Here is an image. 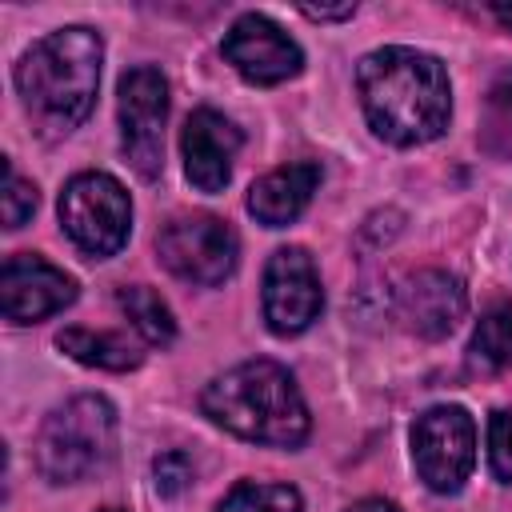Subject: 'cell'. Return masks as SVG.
I'll return each mask as SVG.
<instances>
[{
	"label": "cell",
	"instance_id": "cell-1",
	"mask_svg": "<svg viewBox=\"0 0 512 512\" xmlns=\"http://www.w3.org/2000/svg\"><path fill=\"white\" fill-rule=\"evenodd\" d=\"M364 116L388 144H428L448 128L452 88L436 56L392 44L376 48L356 68Z\"/></svg>",
	"mask_w": 512,
	"mask_h": 512
},
{
	"label": "cell",
	"instance_id": "cell-2",
	"mask_svg": "<svg viewBox=\"0 0 512 512\" xmlns=\"http://www.w3.org/2000/svg\"><path fill=\"white\" fill-rule=\"evenodd\" d=\"M104 44L92 28H60L36 40L16 64V92L44 136H64L96 104Z\"/></svg>",
	"mask_w": 512,
	"mask_h": 512
},
{
	"label": "cell",
	"instance_id": "cell-3",
	"mask_svg": "<svg viewBox=\"0 0 512 512\" xmlns=\"http://www.w3.org/2000/svg\"><path fill=\"white\" fill-rule=\"evenodd\" d=\"M200 408L220 428L256 444L296 448L308 436L304 396L288 368H280L276 360H244L228 368L204 388Z\"/></svg>",
	"mask_w": 512,
	"mask_h": 512
},
{
	"label": "cell",
	"instance_id": "cell-4",
	"mask_svg": "<svg viewBox=\"0 0 512 512\" xmlns=\"http://www.w3.org/2000/svg\"><path fill=\"white\" fill-rule=\"evenodd\" d=\"M116 444V412L104 396H76L56 408L36 436V464L48 480L72 484L104 468Z\"/></svg>",
	"mask_w": 512,
	"mask_h": 512
},
{
	"label": "cell",
	"instance_id": "cell-5",
	"mask_svg": "<svg viewBox=\"0 0 512 512\" xmlns=\"http://www.w3.org/2000/svg\"><path fill=\"white\" fill-rule=\"evenodd\" d=\"M60 224L68 240L88 256H112L132 228V200L108 172H80L60 192Z\"/></svg>",
	"mask_w": 512,
	"mask_h": 512
},
{
	"label": "cell",
	"instance_id": "cell-6",
	"mask_svg": "<svg viewBox=\"0 0 512 512\" xmlns=\"http://www.w3.org/2000/svg\"><path fill=\"white\" fill-rule=\"evenodd\" d=\"M412 464L432 492H460L476 464V424L460 404H440L412 424Z\"/></svg>",
	"mask_w": 512,
	"mask_h": 512
},
{
	"label": "cell",
	"instance_id": "cell-7",
	"mask_svg": "<svg viewBox=\"0 0 512 512\" xmlns=\"http://www.w3.org/2000/svg\"><path fill=\"white\" fill-rule=\"evenodd\" d=\"M156 252L172 276L212 288V284H224L232 276L236 256H240V240L220 216L196 212V216L172 220L156 236Z\"/></svg>",
	"mask_w": 512,
	"mask_h": 512
},
{
	"label": "cell",
	"instance_id": "cell-8",
	"mask_svg": "<svg viewBox=\"0 0 512 512\" xmlns=\"http://www.w3.org/2000/svg\"><path fill=\"white\" fill-rule=\"evenodd\" d=\"M164 120H168V80L160 68H128L120 76V144L128 164L156 180L164 172Z\"/></svg>",
	"mask_w": 512,
	"mask_h": 512
},
{
	"label": "cell",
	"instance_id": "cell-9",
	"mask_svg": "<svg viewBox=\"0 0 512 512\" xmlns=\"http://www.w3.org/2000/svg\"><path fill=\"white\" fill-rule=\"evenodd\" d=\"M324 308L316 264L304 248H276L264 268V320L276 336L304 332Z\"/></svg>",
	"mask_w": 512,
	"mask_h": 512
},
{
	"label": "cell",
	"instance_id": "cell-10",
	"mask_svg": "<svg viewBox=\"0 0 512 512\" xmlns=\"http://www.w3.org/2000/svg\"><path fill=\"white\" fill-rule=\"evenodd\" d=\"M76 300V280L44 256L16 252L0 268V308L12 324H36Z\"/></svg>",
	"mask_w": 512,
	"mask_h": 512
},
{
	"label": "cell",
	"instance_id": "cell-11",
	"mask_svg": "<svg viewBox=\"0 0 512 512\" xmlns=\"http://www.w3.org/2000/svg\"><path fill=\"white\" fill-rule=\"evenodd\" d=\"M224 60L252 84H280L304 68L300 44L268 16L248 12L224 36Z\"/></svg>",
	"mask_w": 512,
	"mask_h": 512
},
{
	"label": "cell",
	"instance_id": "cell-12",
	"mask_svg": "<svg viewBox=\"0 0 512 512\" xmlns=\"http://www.w3.org/2000/svg\"><path fill=\"white\" fill-rule=\"evenodd\" d=\"M180 152H184V172L200 192H224L232 180V160L240 152V128L224 120L216 108H196L184 120L180 132Z\"/></svg>",
	"mask_w": 512,
	"mask_h": 512
},
{
	"label": "cell",
	"instance_id": "cell-13",
	"mask_svg": "<svg viewBox=\"0 0 512 512\" xmlns=\"http://www.w3.org/2000/svg\"><path fill=\"white\" fill-rule=\"evenodd\" d=\"M464 284L440 268H420L416 276H408L396 292V316L404 320L408 332L424 336V340H440L456 328V320L464 316Z\"/></svg>",
	"mask_w": 512,
	"mask_h": 512
},
{
	"label": "cell",
	"instance_id": "cell-14",
	"mask_svg": "<svg viewBox=\"0 0 512 512\" xmlns=\"http://www.w3.org/2000/svg\"><path fill=\"white\" fill-rule=\"evenodd\" d=\"M316 184H320V168H316L312 160H296V164L272 168L268 176H260V180L252 184V192H248V212H252L260 224H268V228H284V224H292V220L308 208Z\"/></svg>",
	"mask_w": 512,
	"mask_h": 512
},
{
	"label": "cell",
	"instance_id": "cell-15",
	"mask_svg": "<svg viewBox=\"0 0 512 512\" xmlns=\"http://www.w3.org/2000/svg\"><path fill=\"white\" fill-rule=\"evenodd\" d=\"M60 352H68L72 360L88 364V368H104V372H128L140 364V348L124 336V332H92V328H64L56 336Z\"/></svg>",
	"mask_w": 512,
	"mask_h": 512
},
{
	"label": "cell",
	"instance_id": "cell-16",
	"mask_svg": "<svg viewBox=\"0 0 512 512\" xmlns=\"http://www.w3.org/2000/svg\"><path fill=\"white\" fill-rule=\"evenodd\" d=\"M116 300H120V308L128 312V320H132V328L148 340V344H172L176 340V320H172V312H168V304L152 292V288H144V284H132V288H120L116 292Z\"/></svg>",
	"mask_w": 512,
	"mask_h": 512
},
{
	"label": "cell",
	"instance_id": "cell-17",
	"mask_svg": "<svg viewBox=\"0 0 512 512\" xmlns=\"http://www.w3.org/2000/svg\"><path fill=\"white\" fill-rule=\"evenodd\" d=\"M472 360L480 368H508L512 364V304H492L480 320H476V332H472V344H468Z\"/></svg>",
	"mask_w": 512,
	"mask_h": 512
},
{
	"label": "cell",
	"instance_id": "cell-18",
	"mask_svg": "<svg viewBox=\"0 0 512 512\" xmlns=\"http://www.w3.org/2000/svg\"><path fill=\"white\" fill-rule=\"evenodd\" d=\"M216 512H304V500L292 484H236Z\"/></svg>",
	"mask_w": 512,
	"mask_h": 512
},
{
	"label": "cell",
	"instance_id": "cell-19",
	"mask_svg": "<svg viewBox=\"0 0 512 512\" xmlns=\"http://www.w3.org/2000/svg\"><path fill=\"white\" fill-rule=\"evenodd\" d=\"M488 464L496 480L512 484V408H500L488 420Z\"/></svg>",
	"mask_w": 512,
	"mask_h": 512
},
{
	"label": "cell",
	"instance_id": "cell-20",
	"mask_svg": "<svg viewBox=\"0 0 512 512\" xmlns=\"http://www.w3.org/2000/svg\"><path fill=\"white\" fill-rule=\"evenodd\" d=\"M36 212V184L16 176V168L4 160V224L20 228Z\"/></svg>",
	"mask_w": 512,
	"mask_h": 512
},
{
	"label": "cell",
	"instance_id": "cell-21",
	"mask_svg": "<svg viewBox=\"0 0 512 512\" xmlns=\"http://www.w3.org/2000/svg\"><path fill=\"white\" fill-rule=\"evenodd\" d=\"M152 472H156V492H160V496H176V492L192 480V464H188L184 452H164V456L152 464Z\"/></svg>",
	"mask_w": 512,
	"mask_h": 512
},
{
	"label": "cell",
	"instance_id": "cell-22",
	"mask_svg": "<svg viewBox=\"0 0 512 512\" xmlns=\"http://www.w3.org/2000/svg\"><path fill=\"white\" fill-rule=\"evenodd\" d=\"M308 20H348L356 12V4H340V8H300Z\"/></svg>",
	"mask_w": 512,
	"mask_h": 512
},
{
	"label": "cell",
	"instance_id": "cell-23",
	"mask_svg": "<svg viewBox=\"0 0 512 512\" xmlns=\"http://www.w3.org/2000/svg\"><path fill=\"white\" fill-rule=\"evenodd\" d=\"M348 512H400L392 500H380V496H372V500H360V504H352Z\"/></svg>",
	"mask_w": 512,
	"mask_h": 512
},
{
	"label": "cell",
	"instance_id": "cell-24",
	"mask_svg": "<svg viewBox=\"0 0 512 512\" xmlns=\"http://www.w3.org/2000/svg\"><path fill=\"white\" fill-rule=\"evenodd\" d=\"M492 16H496L504 28H512V4H492Z\"/></svg>",
	"mask_w": 512,
	"mask_h": 512
},
{
	"label": "cell",
	"instance_id": "cell-25",
	"mask_svg": "<svg viewBox=\"0 0 512 512\" xmlns=\"http://www.w3.org/2000/svg\"><path fill=\"white\" fill-rule=\"evenodd\" d=\"M100 512H120V508H100Z\"/></svg>",
	"mask_w": 512,
	"mask_h": 512
}]
</instances>
